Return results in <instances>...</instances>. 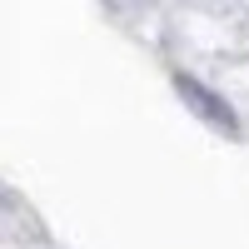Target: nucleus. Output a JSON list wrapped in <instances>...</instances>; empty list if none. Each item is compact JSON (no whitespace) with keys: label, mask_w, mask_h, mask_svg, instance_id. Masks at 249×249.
Segmentation results:
<instances>
[{"label":"nucleus","mask_w":249,"mask_h":249,"mask_svg":"<svg viewBox=\"0 0 249 249\" xmlns=\"http://www.w3.org/2000/svg\"><path fill=\"white\" fill-rule=\"evenodd\" d=\"M175 90H179V100L184 105H190L204 124H214L219 135H239V120H234V110L224 105V100L214 95V90H204L195 75H175Z\"/></svg>","instance_id":"f257e3e1"}]
</instances>
